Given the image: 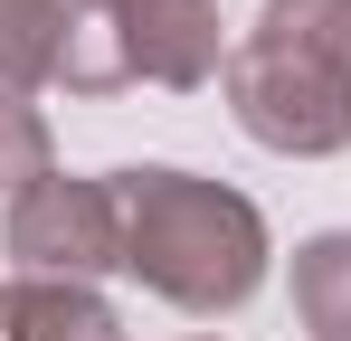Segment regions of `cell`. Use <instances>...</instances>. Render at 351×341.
<instances>
[{"label": "cell", "instance_id": "1", "mask_svg": "<svg viewBox=\"0 0 351 341\" xmlns=\"http://www.w3.org/2000/svg\"><path fill=\"white\" fill-rule=\"evenodd\" d=\"M105 180H114V209H123V275H143V294L219 323L266 284V256H276L266 218L228 180H199L171 162H133Z\"/></svg>", "mask_w": 351, "mask_h": 341}, {"label": "cell", "instance_id": "2", "mask_svg": "<svg viewBox=\"0 0 351 341\" xmlns=\"http://www.w3.org/2000/svg\"><path fill=\"white\" fill-rule=\"evenodd\" d=\"M247 142L285 162L351 152V0H266L219 66Z\"/></svg>", "mask_w": 351, "mask_h": 341}, {"label": "cell", "instance_id": "3", "mask_svg": "<svg viewBox=\"0 0 351 341\" xmlns=\"http://www.w3.org/2000/svg\"><path fill=\"white\" fill-rule=\"evenodd\" d=\"M10 266L19 275H48V284H95L123 266V209H114V180H76V170H48L38 190L10 199V227H0Z\"/></svg>", "mask_w": 351, "mask_h": 341}, {"label": "cell", "instance_id": "4", "mask_svg": "<svg viewBox=\"0 0 351 341\" xmlns=\"http://www.w3.org/2000/svg\"><path fill=\"white\" fill-rule=\"evenodd\" d=\"M105 57H114L123 86H209L228 66V29H219V0H114V10H76Z\"/></svg>", "mask_w": 351, "mask_h": 341}, {"label": "cell", "instance_id": "5", "mask_svg": "<svg viewBox=\"0 0 351 341\" xmlns=\"http://www.w3.org/2000/svg\"><path fill=\"white\" fill-rule=\"evenodd\" d=\"M0 341H123V313L95 294V284L10 275L0 284Z\"/></svg>", "mask_w": 351, "mask_h": 341}, {"label": "cell", "instance_id": "6", "mask_svg": "<svg viewBox=\"0 0 351 341\" xmlns=\"http://www.w3.org/2000/svg\"><path fill=\"white\" fill-rule=\"evenodd\" d=\"M294 323L313 341H351V227L294 247Z\"/></svg>", "mask_w": 351, "mask_h": 341}, {"label": "cell", "instance_id": "7", "mask_svg": "<svg viewBox=\"0 0 351 341\" xmlns=\"http://www.w3.org/2000/svg\"><path fill=\"white\" fill-rule=\"evenodd\" d=\"M66 0H0V86L38 95L58 86V57H66Z\"/></svg>", "mask_w": 351, "mask_h": 341}, {"label": "cell", "instance_id": "8", "mask_svg": "<svg viewBox=\"0 0 351 341\" xmlns=\"http://www.w3.org/2000/svg\"><path fill=\"white\" fill-rule=\"evenodd\" d=\"M48 170H58V133H48V114L29 105L19 86H0V199L38 190Z\"/></svg>", "mask_w": 351, "mask_h": 341}, {"label": "cell", "instance_id": "9", "mask_svg": "<svg viewBox=\"0 0 351 341\" xmlns=\"http://www.w3.org/2000/svg\"><path fill=\"white\" fill-rule=\"evenodd\" d=\"M66 10H114V0H66Z\"/></svg>", "mask_w": 351, "mask_h": 341}, {"label": "cell", "instance_id": "10", "mask_svg": "<svg viewBox=\"0 0 351 341\" xmlns=\"http://www.w3.org/2000/svg\"><path fill=\"white\" fill-rule=\"evenodd\" d=\"M199 341H219V332H199Z\"/></svg>", "mask_w": 351, "mask_h": 341}]
</instances>
